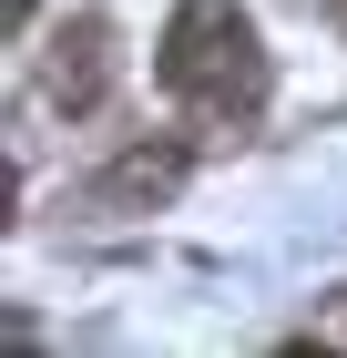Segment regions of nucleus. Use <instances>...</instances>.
<instances>
[{
	"mask_svg": "<svg viewBox=\"0 0 347 358\" xmlns=\"http://www.w3.org/2000/svg\"><path fill=\"white\" fill-rule=\"evenodd\" d=\"M154 72H163V92L194 123H245V113L266 103V41H256V21H245L235 0H174Z\"/></svg>",
	"mask_w": 347,
	"mask_h": 358,
	"instance_id": "1",
	"label": "nucleus"
},
{
	"mask_svg": "<svg viewBox=\"0 0 347 358\" xmlns=\"http://www.w3.org/2000/svg\"><path fill=\"white\" fill-rule=\"evenodd\" d=\"M103 83H112V21H72L52 41V103L61 113H92Z\"/></svg>",
	"mask_w": 347,
	"mask_h": 358,
	"instance_id": "3",
	"label": "nucleus"
},
{
	"mask_svg": "<svg viewBox=\"0 0 347 358\" xmlns=\"http://www.w3.org/2000/svg\"><path fill=\"white\" fill-rule=\"evenodd\" d=\"M174 185H184V154H174V143H133L123 164H103L82 185V205H92V215H143V205H163Z\"/></svg>",
	"mask_w": 347,
	"mask_h": 358,
	"instance_id": "2",
	"label": "nucleus"
},
{
	"mask_svg": "<svg viewBox=\"0 0 347 358\" xmlns=\"http://www.w3.org/2000/svg\"><path fill=\"white\" fill-rule=\"evenodd\" d=\"M307 338H327V348H347V297H337V307H317V328H307Z\"/></svg>",
	"mask_w": 347,
	"mask_h": 358,
	"instance_id": "4",
	"label": "nucleus"
}]
</instances>
